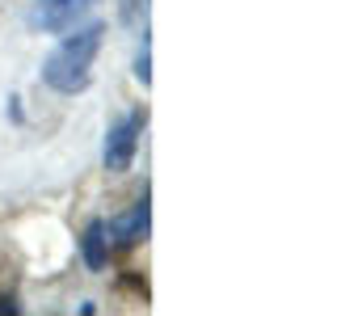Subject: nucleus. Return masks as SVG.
Wrapping results in <instances>:
<instances>
[{
	"instance_id": "f257e3e1",
	"label": "nucleus",
	"mask_w": 362,
	"mask_h": 316,
	"mask_svg": "<svg viewBox=\"0 0 362 316\" xmlns=\"http://www.w3.org/2000/svg\"><path fill=\"white\" fill-rule=\"evenodd\" d=\"M101 34H105L101 21L81 25L76 34H68V38L47 55V64H42V85L55 89V93H64V98L85 93L89 81H93V59H97V51H101Z\"/></svg>"
},
{
	"instance_id": "f03ea898",
	"label": "nucleus",
	"mask_w": 362,
	"mask_h": 316,
	"mask_svg": "<svg viewBox=\"0 0 362 316\" xmlns=\"http://www.w3.org/2000/svg\"><path fill=\"white\" fill-rule=\"evenodd\" d=\"M139 127H144V114H131V118H122V122L110 127V135H105V152H101V160H105L110 173H127V169L135 165Z\"/></svg>"
},
{
	"instance_id": "7ed1b4c3",
	"label": "nucleus",
	"mask_w": 362,
	"mask_h": 316,
	"mask_svg": "<svg viewBox=\"0 0 362 316\" xmlns=\"http://www.w3.org/2000/svg\"><path fill=\"white\" fill-rule=\"evenodd\" d=\"M93 4H97V0H34L30 25H34V30H47V34L76 30V21L89 13Z\"/></svg>"
},
{
	"instance_id": "20e7f679",
	"label": "nucleus",
	"mask_w": 362,
	"mask_h": 316,
	"mask_svg": "<svg viewBox=\"0 0 362 316\" xmlns=\"http://www.w3.org/2000/svg\"><path fill=\"white\" fill-rule=\"evenodd\" d=\"M148 219H152V203H148V194H144V199L127 211V215H118V219H110V223H105L110 245H122V249L139 245V240L148 236Z\"/></svg>"
},
{
	"instance_id": "39448f33",
	"label": "nucleus",
	"mask_w": 362,
	"mask_h": 316,
	"mask_svg": "<svg viewBox=\"0 0 362 316\" xmlns=\"http://www.w3.org/2000/svg\"><path fill=\"white\" fill-rule=\"evenodd\" d=\"M81 257H85V266L97 270V274L110 266V236H105V219H93L89 228H85V236H81Z\"/></svg>"
},
{
	"instance_id": "423d86ee",
	"label": "nucleus",
	"mask_w": 362,
	"mask_h": 316,
	"mask_svg": "<svg viewBox=\"0 0 362 316\" xmlns=\"http://www.w3.org/2000/svg\"><path fill=\"white\" fill-rule=\"evenodd\" d=\"M135 81L148 89L152 85V55H148V38H144V47H139V55H135Z\"/></svg>"
},
{
	"instance_id": "0eeeda50",
	"label": "nucleus",
	"mask_w": 362,
	"mask_h": 316,
	"mask_svg": "<svg viewBox=\"0 0 362 316\" xmlns=\"http://www.w3.org/2000/svg\"><path fill=\"white\" fill-rule=\"evenodd\" d=\"M148 13V0H118V17L127 25H139V17Z\"/></svg>"
},
{
	"instance_id": "6e6552de",
	"label": "nucleus",
	"mask_w": 362,
	"mask_h": 316,
	"mask_svg": "<svg viewBox=\"0 0 362 316\" xmlns=\"http://www.w3.org/2000/svg\"><path fill=\"white\" fill-rule=\"evenodd\" d=\"M4 312H8V316L17 312V300H13V295H0V316H4Z\"/></svg>"
}]
</instances>
